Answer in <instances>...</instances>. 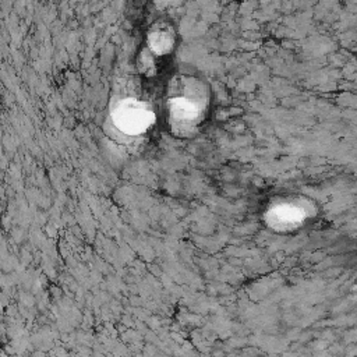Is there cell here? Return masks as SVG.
Segmentation results:
<instances>
[{
    "instance_id": "cell-1",
    "label": "cell",
    "mask_w": 357,
    "mask_h": 357,
    "mask_svg": "<svg viewBox=\"0 0 357 357\" xmlns=\"http://www.w3.org/2000/svg\"><path fill=\"white\" fill-rule=\"evenodd\" d=\"M209 93L202 81L191 75H176L166 92V119L170 131L178 137L194 135L202 124Z\"/></svg>"
},
{
    "instance_id": "cell-2",
    "label": "cell",
    "mask_w": 357,
    "mask_h": 357,
    "mask_svg": "<svg viewBox=\"0 0 357 357\" xmlns=\"http://www.w3.org/2000/svg\"><path fill=\"white\" fill-rule=\"evenodd\" d=\"M107 123L113 132L124 139H138L155 123V113L151 106L135 98H123L116 100L109 112Z\"/></svg>"
},
{
    "instance_id": "cell-3",
    "label": "cell",
    "mask_w": 357,
    "mask_h": 357,
    "mask_svg": "<svg viewBox=\"0 0 357 357\" xmlns=\"http://www.w3.org/2000/svg\"><path fill=\"white\" fill-rule=\"evenodd\" d=\"M176 42L174 29L166 22H156L146 35V45L153 56H165L172 52Z\"/></svg>"
},
{
    "instance_id": "cell-4",
    "label": "cell",
    "mask_w": 357,
    "mask_h": 357,
    "mask_svg": "<svg viewBox=\"0 0 357 357\" xmlns=\"http://www.w3.org/2000/svg\"><path fill=\"white\" fill-rule=\"evenodd\" d=\"M153 54L149 50L142 52V54L139 56L138 60V66L139 70L145 74V75H152L155 73V61H153Z\"/></svg>"
}]
</instances>
